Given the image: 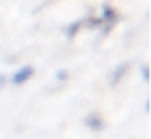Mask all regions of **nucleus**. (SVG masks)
<instances>
[{"label": "nucleus", "instance_id": "obj_1", "mask_svg": "<svg viewBox=\"0 0 151 139\" xmlns=\"http://www.w3.org/2000/svg\"><path fill=\"white\" fill-rule=\"evenodd\" d=\"M28 75H30V70H28V71H21L17 77H14V82H16V84H21V82L28 77Z\"/></svg>", "mask_w": 151, "mask_h": 139}]
</instances>
